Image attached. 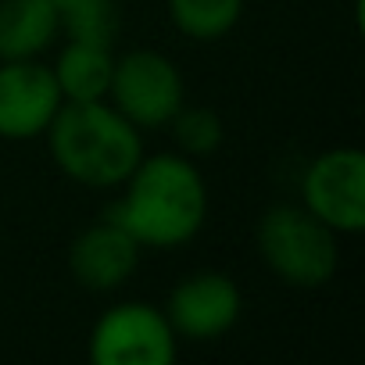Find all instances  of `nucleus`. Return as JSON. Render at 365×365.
Here are the masks:
<instances>
[{
	"instance_id": "20e7f679",
	"label": "nucleus",
	"mask_w": 365,
	"mask_h": 365,
	"mask_svg": "<svg viewBox=\"0 0 365 365\" xmlns=\"http://www.w3.org/2000/svg\"><path fill=\"white\" fill-rule=\"evenodd\" d=\"M90 354L97 365H168L175 358V336L158 308L118 304L97 322Z\"/></svg>"
},
{
	"instance_id": "f03ea898",
	"label": "nucleus",
	"mask_w": 365,
	"mask_h": 365,
	"mask_svg": "<svg viewBox=\"0 0 365 365\" xmlns=\"http://www.w3.org/2000/svg\"><path fill=\"white\" fill-rule=\"evenodd\" d=\"M51 147L58 165L90 187H111L129 179L140 165V140L122 111L101 101H72L51 118Z\"/></svg>"
},
{
	"instance_id": "1a4fd4ad",
	"label": "nucleus",
	"mask_w": 365,
	"mask_h": 365,
	"mask_svg": "<svg viewBox=\"0 0 365 365\" xmlns=\"http://www.w3.org/2000/svg\"><path fill=\"white\" fill-rule=\"evenodd\" d=\"M136 247L140 244L122 226L104 219L72 244V272L93 290H111L125 283V276L136 269Z\"/></svg>"
},
{
	"instance_id": "0eeeda50",
	"label": "nucleus",
	"mask_w": 365,
	"mask_h": 365,
	"mask_svg": "<svg viewBox=\"0 0 365 365\" xmlns=\"http://www.w3.org/2000/svg\"><path fill=\"white\" fill-rule=\"evenodd\" d=\"M61 90L51 68L36 61H8L0 68V136H33L51 125Z\"/></svg>"
},
{
	"instance_id": "9b49d317",
	"label": "nucleus",
	"mask_w": 365,
	"mask_h": 365,
	"mask_svg": "<svg viewBox=\"0 0 365 365\" xmlns=\"http://www.w3.org/2000/svg\"><path fill=\"white\" fill-rule=\"evenodd\" d=\"M111 72L115 65L108 58V47L72 40V47L58 58L54 79L68 101H101L111 86Z\"/></svg>"
},
{
	"instance_id": "7ed1b4c3",
	"label": "nucleus",
	"mask_w": 365,
	"mask_h": 365,
	"mask_svg": "<svg viewBox=\"0 0 365 365\" xmlns=\"http://www.w3.org/2000/svg\"><path fill=\"white\" fill-rule=\"evenodd\" d=\"M258 247L272 272L294 287H322L336 269L333 230L304 208H272L258 226Z\"/></svg>"
},
{
	"instance_id": "f257e3e1",
	"label": "nucleus",
	"mask_w": 365,
	"mask_h": 365,
	"mask_svg": "<svg viewBox=\"0 0 365 365\" xmlns=\"http://www.w3.org/2000/svg\"><path fill=\"white\" fill-rule=\"evenodd\" d=\"M108 219L136 244H182L201 230L205 182L190 161L150 158L129 172V194L108 208Z\"/></svg>"
},
{
	"instance_id": "f8f14e48",
	"label": "nucleus",
	"mask_w": 365,
	"mask_h": 365,
	"mask_svg": "<svg viewBox=\"0 0 365 365\" xmlns=\"http://www.w3.org/2000/svg\"><path fill=\"white\" fill-rule=\"evenodd\" d=\"M58 22L68 29L79 43H101L108 47L115 36V8L111 0H51Z\"/></svg>"
},
{
	"instance_id": "9d476101",
	"label": "nucleus",
	"mask_w": 365,
	"mask_h": 365,
	"mask_svg": "<svg viewBox=\"0 0 365 365\" xmlns=\"http://www.w3.org/2000/svg\"><path fill=\"white\" fill-rule=\"evenodd\" d=\"M58 11L51 0H0V58H36L58 33Z\"/></svg>"
},
{
	"instance_id": "ddd939ff",
	"label": "nucleus",
	"mask_w": 365,
	"mask_h": 365,
	"mask_svg": "<svg viewBox=\"0 0 365 365\" xmlns=\"http://www.w3.org/2000/svg\"><path fill=\"white\" fill-rule=\"evenodd\" d=\"M168 8H172L175 26L187 36L212 40L233 29L240 15V0H168Z\"/></svg>"
},
{
	"instance_id": "4468645a",
	"label": "nucleus",
	"mask_w": 365,
	"mask_h": 365,
	"mask_svg": "<svg viewBox=\"0 0 365 365\" xmlns=\"http://www.w3.org/2000/svg\"><path fill=\"white\" fill-rule=\"evenodd\" d=\"M172 118H175V140L182 150L212 154L222 143V122L208 108H187V111H175Z\"/></svg>"
},
{
	"instance_id": "39448f33",
	"label": "nucleus",
	"mask_w": 365,
	"mask_h": 365,
	"mask_svg": "<svg viewBox=\"0 0 365 365\" xmlns=\"http://www.w3.org/2000/svg\"><path fill=\"white\" fill-rule=\"evenodd\" d=\"M304 201L329 230L358 233L365 226V158L347 147L315 158L304 175Z\"/></svg>"
},
{
	"instance_id": "6e6552de",
	"label": "nucleus",
	"mask_w": 365,
	"mask_h": 365,
	"mask_svg": "<svg viewBox=\"0 0 365 365\" xmlns=\"http://www.w3.org/2000/svg\"><path fill=\"white\" fill-rule=\"evenodd\" d=\"M237 315H240V294L219 272L182 279L168 301V326L194 340H212L226 333L237 322Z\"/></svg>"
},
{
	"instance_id": "423d86ee",
	"label": "nucleus",
	"mask_w": 365,
	"mask_h": 365,
	"mask_svg": "<svg viewBox=\"0 0 365 365\" xmlns=\"http://www.w3.org/2000/svg\"><path fill=\"white\" fill-rule=\"evenodd\" d=\"M118 111L136 125H161L182 108L179 72L150 51H136L122 58L111 72V86Z\"/></svg>"
}]
</instances>
